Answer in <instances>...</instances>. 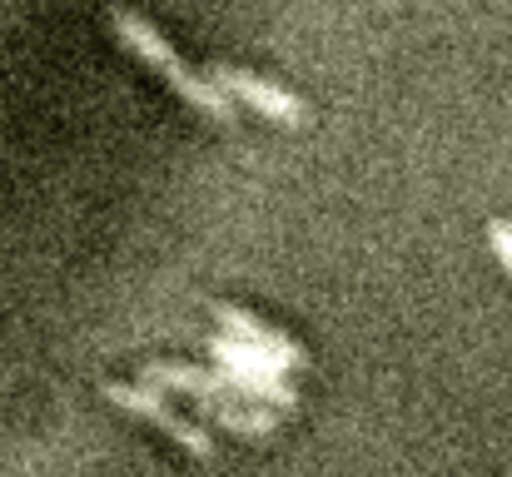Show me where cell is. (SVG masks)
I'll list each match as a JSON object with an SVG mask.
<instances>
[{"mask_svg": "<svg viewBox=\"0 0 512 477\" xmlns=\"http://www.w3.org/2000/svg\"><path fill=\"white\" fill-rule=\"evenodd\" d=\"M214 423H224V428H234V433H269L274 428V413L264 408V413H254V408H239L234 398H214V403H199Z\"/></svg>", "mask_w": 512, "mask_h": 477, "instance_id": "52a82bcc", "label": "cell"}, {"mask_svg": "<svg viewBox=\"0 0 512 477\" xmlns=\"http://www.w3.org/2000/svg\"><path fill=\"white\" fill-rule=\"evenodd\" d=\"M165 80H170L174 95H179V100H189L194 110H204V115H214V120H234L229 95H224L209 75H194L189 65H170V70H165Z\"/></svg>", "mask_w": 512, "mask_h": 477, "instance_id": "8992f818", "label": "cell"}, {"mask_svg": "<svg viewBox=\"0 0 512 477\" xmlns=\"http://www.w3.org/2000/svg\"><path fill=\"white\" fill-rule=\"evenodd\" d=\"M105 398H115L120 408H130V413H140L145 423H155L160 433H170L184 453H194V458H209V453H214V443L204 438V428L184 423V418L174 413L155 388H145V383H110V388H105Z\"/></svg>", "mask_w": 512, "mask_h": 477, "instance_id": "7a4b0ae2", "label": "cell"}, {"mask_svg": "<svg viewBox=\"0 0 512 477\" xmlns=\"http://www.w3.org/2000/svg\"><path fill=\"white\" fill-rule=\"evenodd\" d=\"M214 318H219L224 338H234V343H244V348H254V353H264V358H274L279 368H309V353H304L294 338H284V333L264 328L254 314L229 309V304H214Z\"/></svg>", "mask_w": 512, "mask_h": 477, "instance_id": "3957f363", "label": "cell"}, {"mask_svg": "<svg viewBox=\"0 0 512 477\" xmlns=\"http://www.w3.org/2000/svg\"><path fill=\"white\" fill-rule=\"evenodd\" d=\"M140 378H145V388H174V393H189V398H199V403H214V398H234V388H229V378H224V368H179V363H145L140 368Z\"/></svg>", "mask_w": 512, "mask_h": 477, "instance_id": "277c9868", "label": "cell"}, {"mask_svg": "<svg viewBox=\"0 0 512 477\" xmlns=\"http://www.w3.org/2000/svg\"><path fill=\"white\" fill-rule=\"evenodd\" d=\"M209 80H214L229 100H244L249 110H259V115H269V120H284V125H304V120H309V105H304L299 95H289L284 85H274V80H264V75H254V70L214 65Z\"/></svg>", "mask_w": 512, "mask_h": 477, "instance_id": "6da1fadb", "label": "cell"}, {"mask_svg": "<svg viewBox=\"0 0 512 477\" xmlns=\"http://www.w3.org/2000/svg\"><path fill=\"white\" fill-rule=\"evenodd\" d=\"M488 244H493V254L503 259V269L512 274V224L508 219H493L488 224Z\"/></svg>", "mask_w": 512, "mask_h": 477, "instance_id": "ba28073f", "label": "cell"}, {"mask_svg": "<svg viewBox=\"0 0 512 477\" xmlns=\"http://www.w3.org/2000/svg\"><path fill=\"white\" fill-rule=\"evenodd\" d=\"M110 30H115V35H120V40H125V45H130V50H135L145 65H155L160 75H165L170 65H179L174 45L160 35V30H155V25H150V20H140L135 10H110Z\"/></svg>", "mask_w": 512, "mask_h": 477, "instance_id": "5b68a950", "label": "cell"}]
</instances>
